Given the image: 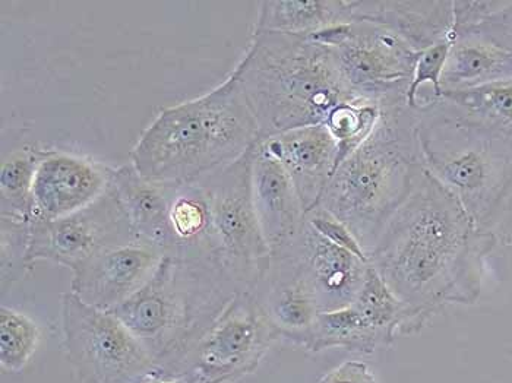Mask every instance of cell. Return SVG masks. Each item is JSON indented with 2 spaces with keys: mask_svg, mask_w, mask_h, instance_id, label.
I'll return each mask as SVG.
<instances>
[{
  "mask_svg": "<svg viewBox=\"0 0 512 383\" xmlns=\"http://www.w3.org/2000/svg\"><path fill=\"white\" fill-rule=\"evenodd\" d=\"M495 246V233L477 229L425 169L369 253V264L426 325L444 307L477 302Z\"/></svg>",
  "mask_w": 512,
  "mask_h": 383,
  "instance_id": "cell-1",
  "label": "cell"
},
{
  "mask_svg": "<svg viewBox=\"0 0 512 383\" xmlns=\"http://www.w3.org/2000/svg\"><path fill=\"white\" fill-rule=\"evenodd\" d=\"M259 129V141L305 126L325 125L356 96L334 52L309 34L254 31L233 71Z\"/></svg>",
  "mask_w": 512,
  "mask_h": 383,
  "instance_id": "cell-2",
  "label": "cell"
},
{
  "mask_svg": "<svg viewBox=\"0 0 512 383\" xmlns=\"http://www.w3.org/2000/svg\"><path fill=\"white\" fill-rule=\"evenodd\" d=\"M258 141V123L232 72L210 93L163 110L139 136L131 164L156 185H191L240 160Z\"/></svg>",
  "mask_w": 512,
  "mask_h": 383,
  "instance_id": "cell-3",
  "label": "cell"
},
{
  "mask_svg": "<svg viewBox=\"0 0 512 383\" xmlns=\"http://www.w3.org/2000/svg\"><path fill=\"white\" fill-rule=\"evenodd\" d=\"M423 170L416 109L407 101L382 104L374 132L341 161L318 207L352 231L369 255Z\"/></svg>",
  "mask_w": 512,
  "mask_h": 383,
  "instance_id": "cell-4",
  "label": "cell"
},
{
  "mask_svg": "<svg viewBox=\"0 0 512 383\" xmlns=\"http://www.w3.org/2000/svg\"><path fill=\"white\" fill-rule=\"evenodd\" d=\"M218 262L166 255L153 277L113 315L144 345L166 378L183 362L237 293Z\"/></svg>",
  "mask_w": 512,
  "mask_h": 383,
  "instance_id": "cell-5",
  "label": "cell"
},
{
  "mask_svg": "<svg viewBox=\"0 0 512 383\" xmlns=\"http://www.w3.org/2000/svg\"><path fill=\"white\" fill-rule=\"evenodd\" d=\"M423 164L477 229L492 231L512 205V139L455 119L431 96L417 98Z\"/></svg>",
  "mask_w": 512,
  "mask_h": 383,
  "instance_id": "cell-6",
  "label": "cell"
},
{
  "mask_svg": "<svg viewBox=\"0 0 512 383\" xmlns=\"http://www.w3.org/2000/svg\"><path fill=\"white\" fill-rule=\"evenodd\" d=\"M66 359L81 383H144L163 376L153 357L113 315L62 294Z\"/></svg>",
  "mask_w": 512,
  "mask_h": 383,
  "instance_id": "cell-7",
  "label": "cell"
},
{
  "mask_svg": "<svg viewBox=\"0 0 512 383\" xmlns=\"http://www.w3.org/2000/svg\"><path fill=\"white\" fill-rule=\"evenodd\" d=\"M330 47L347 87L379 106L407 101L420 53L382 25L350 21L309 34Z\"/></svg>",
  "mask_w": 512,
  "mask_h": 383,
  "instance_id": "cell-8",
  "label": "cell"
},
{
  "mask_svg": "<svg viewBox=\"0 0 512 383\" xmlns=\"http://www.w3.org/2000/svg\"><path fill=\"white\" fill-rule=\"evenodd\" d=\"M252 150L198 182L210 204L224 268L237 288L248 293L264 277L273 258L252 198Z\"/></svg>",
  "mask_w": 512,
  "mask_h": 383,
  "instance_id": "cell-9",
  "label": "cell"
},
{
  "mask_svg": "<svg viewBox=\"0 0 512 383\" xmlns=\"http://www.w3.org/2000/svg\"><path fill=\"white\" fill-rule=\"evenodd\" d=\"M277 340L280 335L254 296L239 291L192 348L179 376L199 383H235L258 369Z\"/></svg>",
  "mask_w": 512,
  "mask_h": 383,
  "instance_id": "cell-10",
  "label": "cell"
},
{
  "mask_svg": "<svg viewBox=\"0 0 512 383\" xmlns=\"http://www.w3.org/2000/svg\"><path fill=\"white\" fill-rule=\"evenodd\" d=\"M139 239L118 195L106 193L84 210L59 220L31 221L28 265L49 261L72 271L106 250Z\"/></svg>",
  "mask_w": 512,
  "mask_h": 383,
  "instance_id": "cell-11",
  "label": "cell"
},
{
  "mask_svg": "<svg viewBox=\"0 0 512 383\" xmlns=\"http://www.w3.org/2000/svg\"><path fill=\"white\" fill-rule=\"evenodd\" d=\"M164 256L160 246L142 239L106 250L72 271L71 291L87 305L112 312L144 287Z\"/></svg>",
  "mask_w": 512,
  "mask_h": 383,
  "instance_id": "cell-12",
  "label": "cell"
},
{
  "mask_svg": "<svg viewBox=\"0 0 512 383\" xmlns=\"http://www.w3.org/2000/svg\"><path fill=\"white\" fill-rule=\"evenodd\" d=\"M251 294L280 340L305 347L321 312L311 278L292 246L273 253L270 267Z\"/></svg>",
  "mask_w": 512,
  "mask_h": 383,
  "instance_id": "cell-13",
  "label": "cell"
},
{
  "mask_svg": "<svg viewBox=\"0 0 512 383\" xmlns=\"http://www.w3.org/2000/svg\"><path fill=\"white\" fill-rule=\"evenodd\" d=\"M109 186V166L65 151H46L34 176L33 220H59L84 210Z\"/></svg>",
  "mask_w": 512,
  "mask_h": 383,
  "instance_id": "cell-14",
  "label": "cell"
},
{
  "mask_svg": "<svg viewBox=\"0 0 512 383\" xmlns=\"http://www.w3.org/2000/svg\"><path fill=\"white\" fill-rule=\"evenodd\" d=\"M498 12L474 27L451 33L453 44L442 75V93L512 78V33L498 21Z\"/></svg>",
  "mask_w": 512,
  "mask_h": 383,
  "instance_id": "cell-15",
  "label": "cell"
},
{
  "mask_svg": "<svg viewBox=\"0 0 512 383\" xmlns=\"http://www.w3.org/2000/svg\"><path fill=\"white\" fill-rule=\"evenodd\" d=\"M259 144L284 167L306 214L318 207L337 169L338 145L325 125L305 126L262 139Z\"/></svg>",
  "mask_w": 512,
  "mask_h": 383,
  "instance_id": "cell-16",
  "label": "cell"
},
{
  "mask_svg": "<svg viewBox=\"0 0 512 383\" xmlns=\"http://www.w3.org/2000/svg\"><path fill=\"white\" fill-rule=\"evenodd\" d=\"M252 198L271 253L295 242L306 223L305 208L289 174L259 141L252 150Z\"/></svg>",
  "mask_w": 512,
  "mask_h": 383,
  "instance_id": "cell-17",
  "label": "cell"
},
{
  "mask_svg": "<svg viewBox=\"0 0 512 383\" xmlns=\"http://www.w3.org/2000/svg\"><path fill=\"white\" fill-rule=\"evenodd\" d=\"M290 246L311 278L319 312L343 309L355 302L371 264L334 245L308 223Z\"/></svg>",
  "mask_w": 512,
  "mask_h": 383,
  "instance_id": "cell-18",
  "label": "cell"
},
{
  "mask_svg": "<svg viewBox=\"0 0 512 383\" xmlns=\"http://www.w3.org/2000/svg\"><path fill=\"white\" fill-rule=\"evenodd\" d=\"M350 21H368L393 31L416 52L434 46L453 33V2H404V0H346Z\"/></svg>",
  "mask_w": 512,
  "mask_h": 383,
  "instance_id": "cell-19",
  "label": "cell"
},
{
  "mask_svg": "<svg viewBox=\"0 0 512 383\" xmlns=\"http://www.w3.org/2000/svg\"><path fill=\"white\" fill-rule=\"evenodd\" d=\"M167 188L170 195V240L166 255L204 259L223 265L204 188L198 182Z\"/></svg>",
  "mask_w": 512,
  "mask_h": 383,
  "instance_id": "cell-20",
  "label": "cell"
},
{
  "mask_svg": "<svg viewBox=\"0 0 512 383\" xmlns=\"http://www.w3.org/2000/svg\"><path fill=\"white\" fill-rule=\"evenodd\" d=\"M109 179L139 239L160 246L166 253L170 240L169 188L148 182L131 163L109 167Z\"/></svg>",
  "mask_w": 512,
  "mask_h": 383,
  "instance_id": "cell-21",
  "label": "cell"
},
{
  "mask_svg": "<svg viewBox=\"0 0 512 383\" xmlns=\"http://www.w3.org/2000/svg\"><path fill=\"white\" fill-rule=\"evenodd\" d=\"M434 98L455 119L512 139V78L482 87L444 91Z\"/></svg>",
  "mask_w": 512,
  "mask_h": 383,
  "instance_id": "cell-22",
  "label": "cell"
},
{
  "mask_svg": "<svg viewBox=\"0 0 512 383\" xmlns=\"http://www.w3.org/2000/svg\"><path fill=\"white\" fill-rule=\"evenodd\" d=\"M344 22H349L346 0H265L255 31L314 34Z\"/></svg>",
  "mask_w": 512,
  "mask_h": 383,
  "instance_id": "cell-23",
  "label": "cell"
},
{
  "mask_svg": "<svg viewBox=\"0 0 512 383\" xmlns=\"http://www.w3.org/2000/svg\"><path fill=\"white\" fill-rule=\"evenodd\" d=\"M391 345L352 303L343 309L319 313L305 348L312 353L341 348L352 353L372 354Z\"/></svg>",
  "mask_w": 512,
  "mask_h": 383,
  "instance_id": "cell-24",
  "label": "cell"
},
{
  "mask_svg": "<svg viewBox=\"0 0 512 383\" xmlns=\"http://www.w3.org/2000/svg\"><path fill=\"white\" fill-rule=\"evenodd\" d=\"M353 305L391 344L401 335L414 334L425 326L409 307L398 300L372 267L366 272Z\"/></svg>",
  "mask_w": 512,
  "mask_h": 383,
  "instance_id": "cell-25",
  "label": "cell"
},
{
  "mask_svg": "<svg viewBox=\"0 0 512 383\" xmlns=\"http://www.w3.org/2000/svg\"><path fill=\"white\" fill-rule=\"evenodd\" d=\"M46 151L22 145L3 155L0 169V217L28 221L34 218L33 183Z\"/></svg>",
  "mask_w": 512,
  "mask_h": 383,
  "instance_id": "cell-26",
  "label": "cell"
},
{
  "mask_svg": "<svg viewBox=\"0 0 512 383\" xmlns=\"http://www.w3.org/2000/svg\"><path fill=\"white\" fill-rule=\"evenodd\" d=\"M379 117L381 106L366 98H356L331 113L325 126L337 141V167L371 136L378 125Z\"/></svg>",
  "mask_w": 512,
  "mask_h": 383,
  "instance_id": "cell-27",
  "label": "cell"
},
{
  "mask_svg": "<svg viewBox=\"0 0 512 383\" xmlns=\"http://www.w3.org/2000/svg\"><path fill=\"white\" fill-rule=\"evenodd\" d=\"M41 340L36 321L11 307L0 309V366L6 373H21L30 364Z\"/></svg>",
  "mask_w": 512,
  "mask_h": 383,
  "instance_id": "cell-28",
  "label": "cell"
},
{
  "mask_svg": "<svg viewBox=\"0 0 512 383\" xmlns=\"http://www.w3.org/2000/svg\"><path fill=\"white\" fill-rule=\"evenodd\" d=\"M31 223L0 217V283L2 291L11 290L28 271Z\"/></svg>",
  "mask_w": 512,
  "mask_h": 383,
  "instance_id": "cell-29",
  "label": "cell"
},
{
  "mask_svg": "<svg viewBox=\"0 0 512 383\" xmlns=\"http://www.w3.org/2000/svg\"><path fill=\"white\" fill-rule=\"evenodd\" d=\"M451 44H453V36L450 34L420 53L416 68H414L412 84L407 93V104L410 107L416 109V98L425 84L431 85L429 94L435 98L442 96V75H444L445 65H447L448 55H450Z\"/></svg>",
  "mask_w": 512,
  "mask_h": 383,
  "instance_id": "cell-30",
  "label": "cell"
},
{
  "mask_svg": "<svg viewBox=\"0 0 512 383\" xmlns=\"http://www.w3.org/2000/svg\"><path fill=\"white\" fill-rule=\"evenodd\" d=\"M306 223H308L312 229L318 231L322 237L334 243V245L349 250V252H352L357 258L369 264L368 253L362 248L359 240L353 236L352 231L347 229L341 221H338L333 214H330V212L324 210V208L316 207L314 210L309 211L308 214H306Z\"/></svg>",
  "mask_w": 512,
  "mask_h": 383,
  "instance_id": "cell-31",
  "label": "cell"
},
{
  "mask_svg": "<svg viewBox=\"0 0 512 383\" xmlns=\"http://www.w3.org/2000/svg\"><path fill=\"white\" fill-rule=\"evenodd\" d=\"M318 383H378L368 364L349 360L328 372Z\"/></svg>",
  "mask_w": 512,
  "mask_h": 383,
  "instance_id": "cell-32",
  "label": "cell"
},
{
  "mask_svg": "<svg viewBox=\"0 0 512 383\" xmlns=\"http://www.w3.org/2000/svg\"><path fill=\"white\" fill-rule=\"evenodd\" d=\"M498 21L512 33V0H507L504 8L496 14Z\"/></svg>",
  "mask_w": 512,
  "mask_h": 383,
  "instance_id": "cell-33",
  "label": "cell"
},
{
  "mask_svg": "<svg viewBox=\"0 0 512 383\" xmlns=\"http://www.w3.org/2000/svg\"><path fill=\"white\" fill-rule=\"evenodd\" d=\"M144 383H199L188 376H176V378H166V376H154L150 381Z\"/></svg>",
  "mask_w": 512,
  "mask_h": 383,
  "instance_id": "cell-34",
  "label": "cell"
}]
</instances>
